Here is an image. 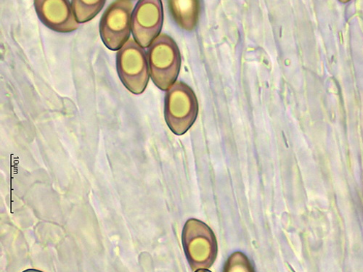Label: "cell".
Returning a JSON list of instances; mask_svg holds the SVG:
<instances>
[{
	"instance_id": "4",
	"label": "cell",
	"mask_w": 363,
	"mask_h": 272,
	"mask_svg": "<svg viewBox=\"0 0 363 272\" xmlns=\"http://www.w3.org/2000/svg\"><path fill=\"white\" fill-rule=\"evenodd\" d=\"M116 69L121 81L130 93H144L150 79L147 54L133 38L117 52Z\"/></svg>"
},
{
	"instance_id": "9",
	"label": "cell",
	"mask_w": 363,
	"mask_h": 272,
	"mask_svg": "<svg viewBox=\"0 0 363 272\" xmlns=\"http://www.w3.org/2000/svg\"><path fill=\"white\" fill-rule=\"evenodd\" d=\"M106 4V0H73L71 2L74 16L79 23L94 18Z\"/></svg>"
},
{
	"instance_id": "6",
	"label": "cell",
	"mask_w": 363,
	"mask_h": 272,
	"mask_svg": "<svg viewBox=\"0 0 363 272\" xmlns=\"http://www.w3.org/2000/svg\"><path fill=\"white\" fill-rule=\"evenodd\" d=\"M164 22L162 3L160 0H140L132 16V34L143 48L149 46L160 35Z\"/></svg>"
},
{
	"instance_id": "2",
	"label": "cell",
	"mask_w": 363,
	"mask_h": 272,
	"mask_svg": "<svg viewBox=\"0 0 363 272\" xmlns=\"http://www.w3.org/2000/svg\"><path fill=\"white\" fill-rule=\"evenodd\" d=\"M198 112L196 96L186 84L176 81L167 90L164 115L166 123L174 134L184 135L194 124Z\"/></svg>"
},
{
	"instance_id": "8",
	"label": "cell",
	"mask_w": 363,
	"mask_h": 272,
	"mask_svg": "<svg viewBox=\"0 0 363 272\" xmlns=\"http://www.w3.org/2000/svg\"><path fill=\"white\" fill-rule=\"evenodd\" d=\"M168 4L171 14L179 27L186 31H193L199 21V2L196 0H175Z\"/></svg>"
},
{
	"instance_id": "1",
	"label": "cell",
	"mask_w": 363,
	"mask_h": 272,
	"mask_svg": "<svg viewBox=\"0 0 363 272\" xmlns=\"http://www.w3.org/2000/svg\"><path fill=\"white\" fill-rule=\"evenodd\" d=\"M150 76L162 90H168L177 79L181 56L174 40L161 34L146 52Z\"/></svg>"
},
{
	"instance_id": "7",
	"label": "cell",
	"mask_w": 363,
	"mask_h": 272,
	"mask_svg": "<svg viewBox=\"0 0 363 272\" xmlns=\"http://www.w3.org/2000/svg\"><path fill=\"white\" fill-rule=\"evenodd\" d=\"M34 6L42 23L54 32L71 33L79 26L67 0H36Z\"/></svg>"
},
{
	"instance_id": "11",
	"label": "cell",
	"mask_w": 363,
	"mask_h": 272,
	"mask_svg": "<svg viewBox=\"0 0 363 272\" xmlns=\"http://www.w3.org/2000/svg\"><path fill=\"white\" fill-rule=\"evenodd\" d=\"M23 272H43V271L35 270V269H28V270L24 271Z\"/></svg>"
},
{
	"instance_id": "5",
	"label": "cell",
	"mask_w": 363,
	"mask_h": 272,
	"mask_svg": "<svg viewBox=\"0 0 363 272\" xmlns=\"http://www.w3.org/2000/svg\"><path fill=\"white\" fill-rule=\"evenodd\" d=\"M133 2L117 0L105 11L100 22V35L106 47L118 51L130 39Z\"/></svg>"
},
{
	"instance_id": "12",
	"label": "cell",
	"mask_w": 363,
	"mask_h": 272,
	"mask_svg": "<svg viewBox=\"0 0 363 272\" xmlns=\"http://www.w3.org/2000/svg\"><path fill=\"white\" fill-rule=\"evenodd\" d=\"M196 272H211V271H208L206 269H201V270L196 271Z\"/></svg>"
},
{
	"instance_id": "10",
	"label": "cell",
	"mask_w": 363,
	"mask_h": 272,
	"mask_svg": "<svg viewBox=\"0 0 363 272\" xmlns=\"http://www.w3.org/2000/svg\"><path fill=\"white\" fill-rule=\"evenodd\" d=\"M223 272H255L246 255L243 253L233 254L226 261Z\"/></svg>"
},
{
	"instance_id": "3",
	"label": "cell",
	"mask_w": 363,
	"mask_h": 272,
	"mask_svg": "<svg viewBox=\"0 0 363 272\" xmlns=\"http://www.w3.org/2000/svg\"><path fill=\"white\" fill-rule=\"evenodd\" d=\"M184 248L194 271L207 269L218 255V244L213 231L204 223L190 220L183 232Z\"/></svg>"
}]
</instances>
